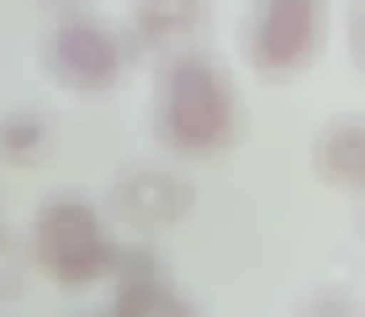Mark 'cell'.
I'll return each mask as SVG.
<instances>
[{
  "mask_svg": "<svg viewBox=\"0 0 365 317\" xmlns=\"http://www.w3.org/2000/svg\"><path fill=\"white\" fill-rule=\"evenodd\" d=\"M154 148L180 164H212L244 137V95L212 48H175L154 58Z\"/></svg>",
  "mask_w": 365,
  "mask_h": 317,
  "instance_id": "cell-1",
  "label": "cell"
},
{
  "mask_svg": "<svg viewBox=\"0 0 365 317\" xmlns=\"http://www.w3.org/2000/svg\"><path fill=\"white\" fill-rule=\"evenodd\" d=\"M117 227L111 212L85 190H53L37 201L27 222V264L58 291H91L106 286L111 264H117Z\"/></svg>",
  "mask_w": 365,
  "mask_h": 317,
  "instance_id": "cell-2",
  "label": "cell"
},
{
  "mask_svg": "<svg viewBox=\"0 0 365 317\" xmlns=\"http://www.w3.org/2000/svg\"><path fill=\"white\" fill-rule=\"evenodd\" d=\"M133 63H138L133 32H122L117 21H106L96 6L48 16L43 37H37V69L48 74L53 90L80 95V100L111 95L128 80Z\"/></svg>",
  "mask_w": 365,
  "mask_h": 317,
  "instance_id": "cell-3",
  "label": "cell"
},
{
  "mask_svg": "<svg viewBox=\"0 0 365 317\" xmlns=\"http://www.w3.org/2000/svg\"><path fill=\"white\" fill-rule=\"evenodd\" d=\"M334 37V0H249L238 16V58L265 85H292L323 63Z\"/></svg>",
  "mask_w": 365,
  "mask_h": 317,
  "instance_id": "cell-4",
  "label": "cell"
},
{
  "mask_svg": "<svg viewBox=\"0 0 365 317\" xmlns=\"http://www.w3.org/2000/svg\"><path fill=\"white\" fill-rule=\"evenodd\" d=\"M106 207L117 222H128L138 238H159L175 233L185 217L196 212V185L180 164L165 159H133L111 175L106 185Z\"/></svg>",
  "mask_w": 365,
  "mask_h": 317,
  "instance_id": "cell-5",
  "label": "cell"
},
{
  "mask_svg": "<svg viewBox=\"0 0 365 317\" xmlns=\"http://www.w3.org/2000/svg\"><path fill=\"white\" fill-rule=\"evenodd\" d=\"M106 286H111V312L117 317H185V312H196V296L180 286V275L148 244H122Z\"/></svg>",
  "mask_w": 365,
  "mask_h": 317,
  "instance_id": "cell-6",
  "label": "cell"
},
{
  "mask_svg": "<svg viewBox=\"0 0 365 317\" xmlns=\"http://www.w3.org/2000/svg\"><path fill=\"white\" fill-rule=\"evenodd\" d=\"M133 6V43H138V58H165L175 48H196L201 32L212 21V0H128Z\"/></svg>",
  "mask_w": 365,
  "mask_h": 317,
  "instance_id": "cell-7",
  "label": "cell"
},
{
  "mask_svg": "<svg viewBox=\"0 0 365 317\" xmlns=\"http://www.w3.org/2000/svg\"><path fill=\"white\" fill-rule=\"evenodd\" d=\"M312 170L323 185L365 201V111H339L312 137Z\"/></svg>",
  "mask_w": 365,
  "mask_h": 317,
  "instance_id": "cell-8",
  "label": "cell"
},
{
  "mask_svg": "<svg viewBox=\"0 0 365 317\" xmlns=\"http://www.w3.org/2000/svg\"><path fill=\"white\" fill-rule=\"evenodd\" d=\"M58 148V127L43 106L0 111V164L6 170H43Z\"/></svg>",
  "mask_w": 365,
  "mask_h": 317,
  "instance_id": "cell-9",
  "label": "cell"
},
{
  "mask_svg": "<svg viewBox=\"0 0 365 317\" xmlns=\"http://www.w3.org/2000/svg\"><path fill=\"white\" fill-rule=\"evenodd\" d=\"M344 43H349V63L365 74V0H349V16H344Z\"/></svg>",
  "mask_w": 365,
  "mask_h": 317,
  "instance_id": "cell-10",
  "label": "cell"
},
{
  "mask_svg": "<svg viewBox=\"0 0 365 317\" xmlns=\"http://www.w3.org/2000/svg\"><path fill=\"white\" fill-rule=\"evenodd\" d=\"M43 16H64V11H85V6H96V0H32Z\"/></svg>",
  "mask_w": 365,
  "mask_h": 317,
  "instance_id": "cell-11",
  "label": "cell"
},
{
  "mask_svg": "<svg viewBox=\"0 0 365 317\" xmlns=\"http://www.w3.org/2000/svg\"><path fill=\"white\" fill-rule=\"evenodd\" d=\"M6 270H11V233H6V217H0V286L11 281Z\"/></svg>",
  "mask_w": 365,
  "mask_h": 317,
  "instance_id": "cell-12",
  "label": "cell"
}]
</instances>
